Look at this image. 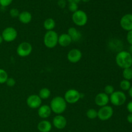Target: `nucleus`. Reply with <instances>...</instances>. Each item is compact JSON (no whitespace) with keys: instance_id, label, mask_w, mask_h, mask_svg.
Segmentation results:
<instances>
[{"instance_id":"nucleus-3","label":"nucleus","mask_w":132,"mask_h":132,"mask_svg":"<svg viewBox=\"0 0 132 132\" xmlns=\"http://www.w3.org/2000/svg\"><path fill=\"white\" fill-rule=\"evenodd\" d=\"M59 35L55 31H47L44 35L43 43L48 48H54L58 44Z\"/></svg>"},{"instance_id":"nucleus-25","label":"nucleus","mask_w":132,"mask_h":132,"mask_svg":"<svg viewBox=\"0 0 132 132\" xmlns=\"http://www.w3.org/2000/svg\"><path fill=\"white\" fill-rule=\"evenodd\" d=\"M8 78H9V76L6 70L0 68V84L5 83Z\"/></svg>"},{"instance_id":"nucleus-12","label":"nucleus","mask_w":132,"mask_h":132,"mask_svg":"<svg viewBox=\"0 0 132 132\" xmlns=\"http://www.w3.org/2000/svg\"><path fill=\"white\" fill-rule=\"evenodd\" d=\"M120 25L125 30L129 32L132 30V14H126L121 18Z\"/></svg>"},{"instance_id":"nucleus-28","label":"nucleus","mask_w":132,"mask_h":132,"mask_svg":"<svg viewBox=\"0 0 132 132\" xmlns=\"http://www.w3.org/2000/svg\"><path fill=\"white\" fill-rule=\"evenodd\" d=\"M9 13H10V16H11L12 18H18L19 14H20L19 10H18V9H15V8H13V9H10V12Z\"/></svg>"},{"instance_id":"nucleus-36","label":"nucleus","mask_w":132,"mask_h":132,"mask_svg":"<svg viewBox=\"0 0 132 132\" xmlns=\"http://www.w3.org/2000/svg\"><path fill=\"white\" fill-rule=\"evenodd\" d=\"M128 94H129V95H130V97L132 98V86L130 87V88L129 89Z\"/></svg>"},{"instance_id":"nucleus-6","label":"nucleus","mask_w":132,"mask_h":132,"mask_svg":"<svg viewBox=\"0 0 132 132\" xmlns=\"http://www.w3.org/2000/svg\"><path fill=\"white\" fill-rule=\"evenodd\" d=\"M63 97L65 99L67 103L76 104L80 100L81 95L78 90L76 89H70L66 92Z\"/></svg>"},{"instance_id":"nucleus-19","label":"nucleus","mask_w":132,"mask_h":132,"mask_svg":"<svg viewBox=\"0 0 132 132\" xmlns=\"http://www.w3.org/2000/svg\"><path fill=\"white\" fill-rule=\"evenodd\" d=\"M19 21L23 24H28L32 19V15L30 12L28 11H23L20 12L18 16Z\"/></svg>"},{"instance_id":"nucleus-33","label":"nucleus","mask_w":132,"mask_h":132,"mask_svg":"<svg viewBox=\"0 0 132 132\" xmlns=\"http://www.w3.org/2000/svg\"><path fill=\"white\" fill-rule=\"evenodd\" d=\"M126 108H127V110L128 111L129 113H132V101L128 103L127 106H126Z\"/></svg>"},{"instance_id":"nucleus-14","label":"nucleus","mask_w":132,"mask_h":132,"mask_svg":"<svg viewBox=\"0 0 132 132\" xmlns=\"http://www.w3.org/2000/svg\"><path fill=\"white\" fill-rule=\"evenodd\" d=\"M110 102V96L104 92L99 93L95 97V103L99 107L108 105Z\"/></svg>"},{"instance_id":"nucleus-37","label":"nucleus","mask_w":132,"mask_h":132,"mask_svg":"<svg viewBox=\"0 0 132 132\" xmlns=\"http://www.w3.org/2000/svg\"><path fill=\"white\" fill-rule=\"evenodd\" d=\"M128 52L132 55V45H130V47H129V51Z\"/></svg>"},{"instance_id":"nucleus-34","label":"nucleus","mask_w":132,"mask_h":132,"mask_svg":"<svg viewBox=\"0 0 132 132\" xmlns=\"http://www.w3.org/2000/svg\"><path fill=\"white\" fill-rule=\"evenodd\" d=\"M127 121L129 123L132 124V113H129L127 116Z\"/></svg>"},{"instance_id":"nucleus-22","label":"nucleus","mask_w":132,"mask_h":132,"mask_svg":"<svg viewBox=\"0 0 132 132\" xmlns=\"http://www.w3.org/2000/svg\"><path fill=\"white\" fill-rule=\"evenodd\" d=\"M122 77L124 79L130 81L132 79V68H128L123 69L122 71Z\"/></svg>"},{"instance_id":"nucleus-10","label":"nucleus","mask_w":132,"mask_h":132,"mask_svg":"<svg viewBox=\"0 0 132 132\" xmlns=\"http://www.w3.org/2000/svg\"><path fill=\"white\" fill-rule=\"evenodd\" d=\"M42 99L38 95L32 94L29 95L27 99V104L31 109H38L41 106Z\"/></svg>"},{"instance_id":"nucleus-2","label":"nucleus","mask_w":132,"mask_h":132,"mask_svg":"<svg viewBox=\"0 0 132 132\" xmlns=\"http://www.w3.org/2000/svg\"><path fill=\"white\" fill-rule=\"evenodd\" d=\"M50 107L52 112L56 115H62L66 110L67 103L64 97L61 96H56L52 99L50 102Z\"/></svg>"},{"instance_id":"nucleus-23","label":"nucleus","mask_w":132,"mask_h":132,"mask_svg":"<svg viewBox=\"0 0 132 132\" xmlns=\"http://www.w3.org/2000/svg\"><path fill=\"white\" fill-rule=\"evenodd\" d=\"M119 85L121 90H123V91H128L129 89H130V87L131 86L130 81H128V80L125 79H123L122 81H121V82H120Z\"/></svg>"},{"instance_id":"nucleus-16","label":"nucleus","mask_w":132,"mask_h":132,"mask_svg":"<svg viewBox=\"0 0 132 132\" xmlns=\"http://www.w3.org/2000/svg\"><path fill=\"white\" fill-rule=\"evenodd\" d=\"M68 34L73 42H77L82 37V34L75 27H70L68 30Z\"/></svg>"},{"instance_id":"nucleus-26","label":"nucleus","mask_w":132,"mask_h":132,"mask_svg":"<svg viewBox=\"0 0 132 132\" xmlns=\"http://www.w3.org/2000/svg\"><path fill=\"white\" fill-rule=\"evenodd\" d=\"M115 92V89H114V87H113L112 85H106V86L104 87V92L106 94H107V95H110L111 94H113V92Z\"/></svg>"},{"instance_id":"nucleus-38","label":"nucleus","mask_w":132,"mask_h":132,"mask_svg":"<svg viewBox=\"0 0 132 132\" xmlns=\"http://www.w3.org/2000/svg\"><path fill=\"white\" fill-rule=\"evenodd\" d=\"M3 41V39L2 36H1V35H0V45H1V44L2 43Z\"/></svg>"},{"instance_id":"nucleus-13","label":"nucleus","mask_w":132,"mask_h":132,"mask_svg":"<svg viewBox=\"0 0 132 132\" xmlns=\"http://www.w3.org/2000/svg\"><path fill=\"white\" fill-rule=\"evenodd\" d=\"M52 125L58 130H63L67 126V119L62 115H57L53 118Z\"/></svg>"},{"instance_id":"nucleus-7","label":"nucleus","mask_w":132,"mask_h":132,"mask_svg":"<svg viewBox=\"0 0 132 132\" xmlns=\"http://www.w3.org/2000/svg\"><path fill=\"white\" fill-rule=\"evenodd\" d=\"M32 45L28 42H22L19 44L17 47L16 52L17 54L21 57H28L32 52Z\"/></svg>"},{"instance_id":"nucleus-31","label":"nucleus","mask_w":132,"mask_h":132,"mask_svg":"<svg viewBox=\"0 0 132 132\" xmlns=\"http://www.w3.org/2000/svg\"><path fill=\"white\" fill-rule=\"evenodd\" d=\"M126 39H127L128 43L130 45H132V30L128 32L127 36H126Z\"/></svg>"},{"instance_id":"nucleus-30","label":"nucleus","mask_w":132,"mask_h":132,"mask_svg":"<svg viewBox=\"0 0 132 132\" xmlns=\"http://www.w3.org/2000/svg\"><path fill=\"white\" fill-rule=\"evenodd\" d=\"M13 0H0V5L2 7H6L12 3Z\"/></svg>"},{"instance_id":"nucleus-40","label":"nucleus","mask_w":132,"mask_h":132,"mask_svg":"<svg viewBox=\"0 0 132 132\" xmlns=\"http://www.w3.org/2000/svg\"><path fill=\"white\" fill-rule=\"evenodd\" d=\"M131 68H132V67H131Z\"/></svg>"},{"instance_id":"nucleus-17","label":"nucleus","mask_w":132,"mask_h":132,"mask_svg":"<svg viewBox=\"0 0 132 132\" xmlns=\"http://www.w3.org/2000/svg\"><path fill=\"white\" fill-rule=\"evenodd\" d=\"M52 128V125L50 121L43 119L37 125V130L40 132H50Z\"/></svg>"},{"instance_id":"nucleus-9","label":"nucleus","mask_w":132,"mask_h":132,"mask_svg":"<svg viewBox=\"0 0 132 132\" xmlns=\"http://www.w3.org/2000/svg\"><path fill=\"white\" fill-rule=\"evenodd\" d=\"M113 115V109L110 106L101 107L97 111V117L101 121H106L110 119Z\"/></svg>"},{"instance_id":"nucleus-24","label":"nucleus","mask_w":132,"mask_h":132,"mask_svg":"<svg viewBox=\"0 0 132 132\" xmlns=\"http://www.w3.org/2000/svg\"><path fill=\"white\" fill-rule=\"evenodd\" d=\"M86 115L89 119H95L97 117V111L94 108H90L88 110Z\"/></svg>"},{"instance_id":"nucleus-5","label":"nucleus","mask_w":132,"mask_h":132,"mask_svg":"<svg viewBox=\"0 0 132 132\" xmlns=\"http://www.w3.org/2000/svg\"><path fill=\"white\" fill-rule=\"evenodd\" d=\"M126 99V94L122 91H115L110 95V101L116 106H119L125 104Z\"/></svg>"},{"instance_id":"nucleus-20","label":"nucleus","mask_w":132,"mask_h":132,"mask_svg":"<svg viewBox=\"0 0 132 132\" xmlns=\"http://www.w3.org/2000/svg\"><path fill=\"white\" fill-rule=\"evenodd\" d=\"M43 27L47 31L53 30L55 27V21L52 18H47L43 23Z\"/></svg>"},{"instance_id":"nucleus-39","label":"nucleus","mask_w":132,"mask_h":132,"mask_svg":"<svg viewBox=\"0 0 132 132\" xmlns=\"http://www.w3.org/2000/svg\"><path fill=\"white\" fill-rule=\"evenodd\" d=\"M81 1H83V2H85V3H88V2H89L90 0H81Z\"/></svg>"},{"instance_id":"nucleus-21","label":"nucleus","mask_w":132,"mask_h":132,"mask_svg":"<svg viewBox=\"0 0 132 132\" xmlns=\"http://www.w3.org/2000/svg\"><path fill=\"white\" fill-rule=\"evenodd\" d=\"M51 95V91L48 88H43L39 92V97L41 99H48Z\"/></svg>"},{"instance_id":"nucleus-15","label":"nucleus","mask_w":132,"mask_h":132,"mask_svg":"<svg viewBox=\"0 0 132 132\" xmlns=\"http://www.w3.org/2000/svg\"><path fill=\"white\" fill-rule=\"evenodd\" d=\"M52 112L50 106L47 105V104H44V105H41L38 108L37 114L40 118L43 119H46L51 116Z\"/></svg>"},{"instance_id":"nucleus-29","label":"nucleus","mask_w":132,"mask_h":132,"mask_svg":"<svg viewBox=\"0 0 132 132\" xmlns=\"http://www.w3.org/2000/svg\"><path fill=\"white\" fill-rule=\"evenodd\" d=\"M5 83L9 87H13L15 85V80L14 78H12V77H9Z\"/></svg>"},{"instance_id":"nucleus-18","label":"nucleus","mask_w":132,"mask_h":132,"mask_svg":"<svg viewBox=\"0 0 132 132\" xmlns=\"http://www.w3.org/2000/svg\"><path fill=\"white\" fill-rule=\"evenodd\" d=\"M72 42V39L68 34H62L58 37V44L62 47H67Z\"/></svg>"},{"instance_id":"nucleus-35","label":"nucleus","mask_w":132,"mask_h":132,"mask_svg":"<svg viewBox=\"0 0 132 132\" xmlns=\"http://www.w3.org/2000/svg\"><path fill=\"white\" fill-rule=\"evenodd\" d=\"M69 3H75L78 4L81 0H67Z\"/></svg>"},{"instance_id":"nucleus-4","label":"nucleus","mask_w":132,"mask_h":132,"mask_svg":"<svg viewBox=\"0 0 132 132\" xmlns=\"http://www.w3.org/2000/svg\"><path fill=\"white\" fill-rule=\"evenodd\" d=\"M72 19L76 25L78 27H84L88 22V15L83 10H78L73 13Z\"/></svg>"},{"instance_id":"nucleus-27","label":"nucleus","mask_w":132,"mask_h":132,"mask_svg":"<svg viewBox=\"0 0 132 132\" xmlns=\"http://www.w3.org/2000/svg\"><path fill=\"white\" fill-rule=\"evenodd\" d=\"M68 9L70 12L74 13L77 10H78V5L77 3H69L68 5Z\"/></svg>"},{"instance_id":"nucleus-11","label":"nucleus","mask_w":132,"mask_h":132,"mask_svg":"<svg viewBox=\"0 0 132 132\" xmlns=\"http://www.w3.org/2000/svg\"><path fill=\"white\" fill-rule=\"evenodd\" d=\"M82 54L78 48H73L70 50L67 54V59L71 63H77L82 59Z\"/></svg>"},{"instance_id":"nucleus-32","label":"nucleus","mask_w":132,"mask_h":132,"mask_svg":"<svg viewBox=\"0 0 132 132\" xmlns=\"http://www.w3.org/2000/svg\"><path fill=\"white\" fill-rule=\"evenodd\" d=\"M57 4L58 6H59V7L63 9V8L65 7L66 6V1L65 0H59Z\"/></svg>"},{"instance_id":"nucleus-8","label":"nucleus","mask_w":132,"mask_h":132,"mask_svg":"<svg viewBox=\"0 0 132 132\" xmlns=\"http://www.w3.org/2000/svg\"><path fill=\"white\" fill-rule=\"evenodd\" d=\"M18 34V31L15 28L9 27L5 28L3 30L1 36H2L4 41L7 43H11L16 39Z\"/></svg>"},{"instance_id":"nucleus-1","label":"nucleus","mask_w":132,"mask_h":132,"mask_svg":"<svg viewBox=\"0 0 132 132\" xmlns=\"http://www.w3.org/2000/svg\"><path fill=\"white\" fill-rule=\"evenodd\" d=\"M116 64L121 68H131L132 67V55L128 51H120L116 57Z\"/></svg>"}]
</instances>
